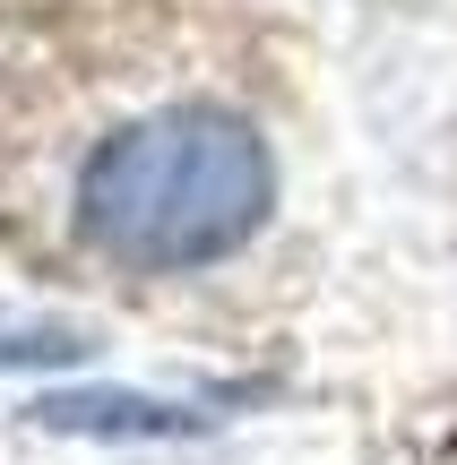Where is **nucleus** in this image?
Here are the masks:
<instances>
[{
  "label": "nucleus",
  "instance_id": "nucleus-1",
  "mask_svg": "<svg viewBox=\"0 0 457 465\" xmlns=\"http://www.w3.org/2000/svg\"><path fill=\"white\" fill-rule=\"evenodd\" d=\"M276 155L224 104H164L138 113L78 164V232L121 267L182 276L216 267L268 224Z\"/></svg>",
  "mask_w": 457,
  "mask_h": 465
},
{
  "label": "nucleus",
  "instance_id": "nucleus-2",
  "mask_svg": "<svg viewBox=\"0 0 457 465\" xmlns=\"http://www.w3.org/2000/svg\"><path fill=\"white\" fill-rule=\"evenodd\" d=\"M35 422L44 431H69V440H182V431H207L216 414L138 397V388H104V397H44Z\"/></svg>",
  "mask_w": 457,
  "mask_h": 465
}]
</instances>
